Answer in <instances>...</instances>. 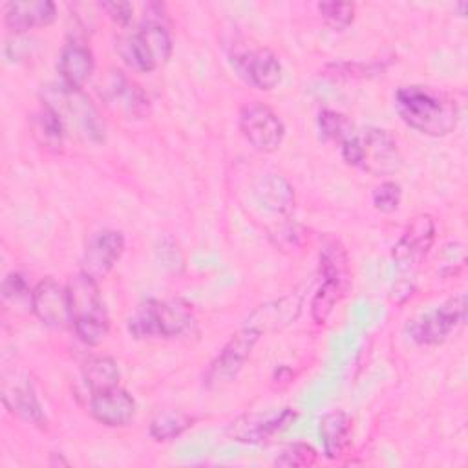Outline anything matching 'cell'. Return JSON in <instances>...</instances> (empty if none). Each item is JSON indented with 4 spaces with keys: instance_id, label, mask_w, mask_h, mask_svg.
<instances>
[{
    "instance_id": "1",
    "label": "cell",
    "mask_w": 468,
    "mask_h": 468,
    "mask_svg": "<svg viewBox=\"0 0 468 468\" xmlns=\"http://www.w3.org/2000/svg\"><path fill=\"white\" fill-rule=\"evenodd\" d=\"M395 110L410 128L430 137L452 133L459 121L455 101L430 86H400L395 91Z\"/></svg>"
},
{
    "instance_id": "2",
    "label": "cell",
    "mask_w": 468,
    "mask_h": 468,
    "mask_svg": "<svg viewBox=\"0 0 468 468\" xmlns=\"http://www.w3.org/2000/svg\"><path fill=\"white\" fill-rule=\"evenodd\" d=\"M342 157L375 177L393 176L402 168V155L397 141L380 128H353L342 141Z\"/></svg>"
},
{
    "instance_id": "3",
    "label": "cell",
    "mask_w": 468,
    "mask_h": 468,
    "mask_svg": "<svg viewBox=\"0 0 468 468\" xmlns=\"http://www.w3.org/2000/svg\"><path fill=\"white\" fill-rule=\"evenodd\" d=\"M66 289L69 296L71 325L77 336L88 346L101 344L110 331V318L97 280L80 271L68 282Z\"/></svg>"
},
{
    "instance_id": "4",
    "label": "cell",
    "mask_w": 468,
    "mask_h": 468,
    "mask_svg": "<svg viewBox=\"0 0 468 468\" xmlns=\"http://www.w3.org/2000/svg\"><path fill=\"white\" fill-rule=\"evenodd\" d=\"M194 325L192 305L181 298L146 300L128 320V331L135 338H176Z\"/></svg>"
},
{
    "instance_id": "5",
    "label": "cell",
    "mask_w": 468,
    "mask_h": 468,
    "mask_svg": "<svg viewBox=\"0 0 468 468\" xmlns=\"http://www.w3.org/2000/svg\"><path fill=\"white\" fill-rule=\"evenodd\" d=\"M122 58L137 71L150 73L166 64L172 55V38L159 20H144L141 27L121 44Z\"/></svg>"
},
{
    "instance_id": "6",
    "label": "cell",
    "mask_w": 468,
    "mask_h": 468,
    "mask_svg": "<svg viewBox=\"0 0 468 468\" xmlns=\"http://www.w3.org/2000/svg\"><path fill=\"white\" fill-rule=\"evenodd\" d=\"M44 104L51 106L60 115L66 128L73 124L84 133L86 139L95 143L104 139V126L99 119V113L90 99L82 93V90H68L58 84L57 90H48Z\"/></svg>"
},
{
    "instance_id": "7",
    "label": "cell",
    "mask_w": 468,
    "mask_h": 468,
    "mask_svg": "<svg viewBox=\"0 0 468 468\" xmlns=\"http://www.w3.org/2000/svg\"><path fill=\"white\" fill-rule=\"evenodd\" d=\"M239 130L247 143L261 154H271L278 150L285 137L283 121L272 108L258 101L241 106Z\"/></svg>"
},
{
    "instance_id": "8",
    "label": "cell",
    "mask_w": 468,
    "mask_h": 468,
    "mask_svg": "<svg viewBox=\"0 0 468 468\" xmlns=\"http://www.w3.org/2000/svg\"><path fill=\"white\" fill-rule=\"evenodd\" d=\"M466 320V294L459 292L424 314L411 327L413 340L422 346H437L450 338Z\"/></svg>"
},
{
    "instance_id": "9",
    "label": "cell",
    "mask_w": 468,
    "mask_h": 468,
    "mask_svg": "<svg viewBox=\"0 0 468 468\" xmlns=\"http://www.w3.org/2000/svg\"><path fill=\"white\" fill-rule=\"evenodd\" d=\"M435 239V225L431 216L420 214L413 218L408 225L400 239L393 249V260L397 265V272L402 280H408L415 274L420 261L430 252Z\"/></svg>"
},
{
    "instance_id": "10",
    "label": "cell",
    "mask_w": 468,
    "mask_h": 468,
    "mask_svg": "<svg viewBox=\"0 0 468 468\" xmlns=\"http://www.w3.org/2000/svg\"><path fill=\"white\" fill-rule=\"evenodd\" d=\"M260 338L261 335H258L249 327H241L236 335H232L230 340L221 347V351L210 362L205 373V384L208 388H218L236 378V375L245 366L247 358L250 356Z\"/></svg>"
},
{
    "instance_id": "11",
    "label": "cell",
    "mask_w": 468,
    "mask_h": 468,
    "mask_svg": "<svg viewBox=\"0 0 468 468\" xmlns=\"http://www.w3.org/2000/svg\"><path fill=\"white\" fill-rule=\"evenodd\" d=\"M101 99L124 119H143L150 110V101L143 88L119 69H110L99 86Z\"/></svg>"
},
{
    "instance_id": "12",
    "label": "cell",
    "mask_w": 468,
    "mask_h": 468,
    "mask_svg": "<svg viewBox=\"0 0 468 468\" xmlns=\"http://www.w3.org/2000/svg\"><path fill=\"white\" fill-rule=\"evenodd\" d=\"M294 419L296 411L291 408L245 413L229 424L227 433L232 441L258 444L285 430Z\"/></svg>"
},
{
    "instance_id": "13",
    "label": "cell",
    "mask_w": 468,
    "mask_h": 468,
    "mask_svg": "<svg viewBox=\"0 0 468 468\" xmlns=\"http://www.w3.org/2000/svg\"><path fill=\"white\" fill-rule=\"evenodd\" d=\"M29 305L35 316L48 327L62 329L71 324L68 289L49 276L33 287Z\"/></svg>"
},
{
    "instance_id": "14",
    "label": "cell",
    "mask_w": 468,
    "mask_h": 468,
    "mask_svg": "<svg viewBox=\"0 0 468 468\" xmlns=\"http://www.w3.org/2000/svg\"><path fill=\"white\" fill-rule=\"evenodd\" d=\"M303 296L300 292H289L280 298L269 300L258 305L245 320L243 327L256 331L258 335L278 333L294 324L302 313Z\"/></svg>"
},
{
    "instance_id": "15",
    "label": "cell",
    "mask_w": 468,
    "mask_h": 468,
    "mask_svg": "<svg viewBox=\"0 0 468 468\" xmlns=\"http://www.w3.org/2000/svg\"><path fill=\"white\" fill-rule=\"evenodd\" d=\"M232 64L238 75L258 90L269 91L282 80V64L278 57L267 48L245 51L234 57Z\"/></svg>"
},
{
    "instance_id": "16",
    "label": "cell",
    "mask_w": 468,
    "mask_h": 468,
    "mask_svg": "<svg viewBox=\"0 0 468 468\" xmlns=\"http://www.w3.org/2000/svg\"><path fill=\"white\" fill-rule=\"evenodd\" d=\"M124 252V238L117 230H99L95 232L84 249L82 271L95 280L106 276Z\"/></svg>"
},
{
    "instance_id": "17",
    "label": "cell",
    "mask_w": 468,
    "mask_h": 468,
    "mask_svg": "<svg viewBox=\"0 0 468 468\" xmlns=\"http://www.w3.org/2000/svg\"><path fill=\"white\" fill-rule=\"evenodd\" d=\"M90 413L97 422L108 428H122L128 426L135 415V400L126 389L115 386L90 397Z\"/></svg>"
},
{
    "instance_id": "18",
    "label": "cell",
    "mask_w": 468,
    "mask_h": 468,
    "mask_svg": "<svg viewBox=\"0 0 468 468\" xmlns=\"http://www.w3.org/2000/svg\"><path fill=\"white\" fill-rule=\"evenodd\" d=\"M2 402L4 406L16 417L44 428L46 426V417L42 411V406L35 395L33 384L26 377L11 375L4 377L2 380Z\"/></svg>"
},
{
    "instance_id": "19",
    "label": "cell",
    "mask_w": 468,
    "mask_h": 468,
    "mask_svg": "<svg viewBox=\"0 0 468 468\" xmlns=\"http://www.w3.org/2000/svg\"><path fill=\"white\" fill-rule=\"evenodd\" d=\"M60 84L68 90H82L95 69V58L88 46L80 42H68L58 55Z\"/></svg>"
},
{
    "instance_id": "20",
    "label": "cell",
    "mask_w": 468,
    "mask_h": 468,
    "mask_svg": "<svg viewBox=\"0 0 468 468\" xmlns=\"http://www.w3.org/2000/svg\"><path fill=\"white\" fill-rule=\"evenodd\" d=\"M57 16V5L51 0H24V2H7L4 5L5 26L22 33L31 27L49 26Z\"/></svg>"
},
{
    "instance_id": "21",
    "label": "cell",
    "mask_w": 468,
    "mask_h": 468,
    "mask_svg": "<svg viewBox=\"0 0 468 468\" xmlns=\"http://www.w3.org/2000/svg\"><path fill=\"white\" fill-rule=\"evenodd\" d=\"M256 201L269 212L289 216L294 208V188L278 174H265L254 183Z\"/></svg>"
},
{
    "instance_id": "22",
    "label": "cell",
    "mask_w": 468,
    "mask_h": 468,
    "mask_svg": "<svg viewBox=\"0 0 468 468\" xmlns=\"http://www.w3.org/2000/svg\"><path fill=\"white\" fill-rule=\"evenodd\" d=\"M351 435V419L346 411L325 413L320 420V437L324 442V453L327 459H338L344 455Z\"/></svg>"
},
{
    "instance_id": "23",
    "label": "cell",
    "mask_w": 468,
    "mask_h": 468,
    "mask_svg": "<svg viewBox=\"0 0 468 468\" xmlns=\"http://www.w3.org/2000/svg\"><path fill=\"white\" fill-rule=\"evenodd\" d=\"M82 378H84V384L90 389V393L95 395V393H101V391L119 386L121 371L113 358L95 356L86 362V366L82 369Z\"/></svg>"
},
{
    "instance_id": "24",
    "label": "cell",
    "mask_w": 468,
    "mask_h": 468,
    "mask_svg": "<svg viewBox=\"0 0 468 468\" xmlns=\"http://www.w3.org/2000/svg\"><path fill=\"white\" fill-rule=\"evenodd\" d=\"M68 128L60 115L48 104H44L35 115H33V133L38 139V143L49 150H58L62 146L64 135Z\"/></svg>"
},
{
    "instance_id": "25",
    "label": "cell",
    "mask_w": 468,
    "mask_h": 468,
    "mask_svg": "<svg viewBox=\"0 0 468 468\" xmlns=\"http://www.w3.org/2000/svg\"><path fill=\"white\" fill-rule=\"evenodd\" d=\"M192 424H194V417H190L188 413L179 410H168V411H161L152 419L148 433L154 441H159V442L172 441L181 433H185L188 428H192Z\"/></svg>"
},
{
    "instance_id": "26",
    "label": "cell",
    "mask_w": 468,
    "mask_h": 468,
    "mask_svg": "<svg viewBox=\"0 0 468 468\" xmlns=\"http://www.w3.org/2000/svg\"><path fill=\"white\" fill-rule=\"evenodd\" d=\"M346 289H347L346 282L324 280V283L320 285V289L314 292V296L311 300V316L318 325H322L329 320L336 303L344 296Z\"/></svg>"
},
{
    "instance_id": "27",
    "label": "cell",
    "mask_w": 468,
    "mask_h": 468,
    "mask_svg": "<svg viewBox=\"0 0 468 468\" xmlns=\"http://www.w3.org/2000/svg\"><path fill=\"white\" fill-rule=\"evenodd\" d=\"M320 272L324 280L349 282L347 274V254L338 241L325 243L320 252Z\"/></svg>"
},
{
    "instance_id": "28",
    "label": "cell",
    "mask_w": 468,
    "mask_h": 468,
    "mask_svg": "<svg viewBox=\"0 0 468 468\" xmlns=\"http://www.w3.org/2000/svg\"><path fill=\"white\" fill-rule=\"evenodd\" d=\"M355 126L347 121L346 115L335 110H324L318 115V130L325 141H344Z\"/></svg>"
},
{
    "instance_id": "29",
    "label": "cell",
    "mask_w": 468,
    "mask_h": 468,
    "mask_svg": "<svg viewBox=\"0 0 468 468\" xmlns=\"http://www.w3.org/2000/svg\"><path fill=\"white\" fill-rule=\"evenodd\" d=\"M318 11L324 22L336 31L351 26L355 18V5L351 2H320Z\"/></svg>"
},
{
    "instance_id": "30",
    "label": "cell",
    "mask_w": 468,
    "mask_h": 468,
    "mask_svg": "<svg viewBox=\"0 0 468 468\" xmlns=\"http://www.w3.org/2000/svg\"><path fill=\"white\" fill-rule=\"evenodd\" d=\"M371 199L377 210H380L382 214H391L400 207L402 188L395 181H384L373 190Z\"/></svg>"
},
{
    "instance_id": "31",
    "label": "cell",
    "mask_w": 468,
    "mask_h": 468,
    "mask_svg": "<svg viewBox=\"0 0 468 468\" xmlns=\"http://www.w3.org/2000/svg\"><path fill=\"white\" fill-rule=\"evenodd\" d=\"M314 463H316V450L311 444H305V442L289 444L280 453V457H276L278 466L300 468V466H311Z\"/></svg>"
},
{
    "instance_id": "32",
    "label": "cell",
    "mask_w": 468,
    "mask_h": 468,
    "mask_svg": "<svg viewBox=\"0 0 468 468\" xmlns=\"http://www.w3.org/2000/svg\"><path fill=\"white\" fill-rule=\"evenodd\" d=\"M31 291L26 278L18 272H11L4 278L2 282V294L5 300H20V298H27L31 300Z\"/></svg>"
},
{
    "instance_id": "33",
    "label": "cell",
    "mask_w": 468,
    "mask_h": 468,
    "mask_svg": "<svg viewBox=\"0 0 468 468\" xmlns=\"http://www.w3.org/2000/svg\"><path fill=\"white\" fill-rule=\"evenodd\" d=\"M102 11L108 13V16L119 24V26H128L133 15V7L128 2H102L99 4Z\"/></svg>"
}]
</instances>
